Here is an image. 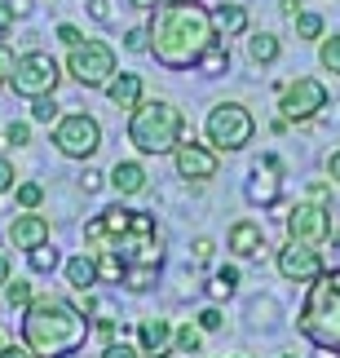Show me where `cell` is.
Listing matches in <instances>:
<instances>
[{"mask_svg":"<svg viewBox=\"0 0 340 358\" xmlns=\"http://www.w3.org/2000/svg\"><path fill=\"white\" fill-rule=\"evenodd\" d=\"M212 9H203L199 0H164L151 9L146 22V49L164 71H190L203 62V53L216 45Z\"/></svg>","mask_w":340,"mask_h":358,"instance_id":"cell-1","label":"cell"},{"mask_svg":"<svg viewBox=\"0 0 340 358\" xmlns=\"http://www.w3.org/2000/svg\"><path fill=\"white\" fill-rule=\"evenodd\" d=\"M93 323L75 301L62 296H36L22 310V345L36 358H66L89 341Z\"/></svg>","mask_w":340,"mask_h":358,"instance_id":"cell-2","label":"cell"},{"mask_svg":"<svg viewBox=\"0 0 340 358\" xmlns=\"http://www.w3.org/2000/svg\"><path fill=\"white\" fill-rule=\"evenodd\" d=\"M182 137H186V115L168 98H142L128 111V142L142 155H172Z\"/></svg>","mask_w":340,"mask_h":358,"instance_id":"cell-3","label":"cell"},{"mask_svg":"<svg viewBox=\"0 0 340 358\" xmlns=\"http://www.w3.org/2000/svg\"><path fill=\"white\" fill-rule=\"evenodd\" d=\"M305 341H314L318 350L340 354V270H323L305 292V306L296 314Z\"/></svg>","mask_w":340,"mask_h":358,"instance_id":"cell-4","label":"cell"},{"mask_svg":"<svg viewBox=\"0 0 340 358\" xmlns=\"http://www.w3.org/2000/svg\"><path fill=\"white\" fill-rule=\"evenodd\" d=\"M203 133H208V142L216 150H243L256 133V120L243 102H216L208 120H203Z\"/></svg>","mask_w":340,"mask_h":358,"instance_id":"cell-5","label":"cell"},{"mask_svg":"<svg viewBox=\"0 0 340 358\" xmlns=\"http://www.w3.org/2000/svg\"><path fill=\"white\" fill-rule=\"evenodd\" d=\"M58 80H62L58 58L45 53V49H31V53H18L13 76H9V89L18 93V98H45V93L58 89Z\"/></svg>","mask_w":340,"mask_h":358,"instance_id":"cell-6","label":"cell"},{"mask_svg":"<svg viewBox=\"0 0 340 358\" xmlns=\"http://www.w3.org/2000/svg\"><path fill=\"white\" fill-rule=\"evenodd\" d=\"M66 76L84 89H106V80L115 76V49L106 40H80V45L66 53Z\"/></svg>","mask_w":340,"mask_h":358,"instance_id":"cell-7","label":"cell"},{"mask_svg":"<svg viewBox=\"0 0 340 358\" xmlns=\"http://www.w3.org/2000/svg\"><path fill=\"white\" fill-rule=\"evenodd\" d=\"M53 146H58V155H66V159H93L98 146H102V124L89 111H66L53 124Z\"/></svg>","mask_w":340,"mask_h":358,"instance_id":"cell-8","label":"cell"},{"mask_svg":"<svg viewBox=\"0 0 340 358\" xmlns=\"http://www.w3.org/2000/svg\"><path fill=\"white\" fill-rule=\"evenodd\" d=\"M279 106H283V115H288V124H305L327 106V85L314 80V76H301V80H292V85L283 89Z\"/></svg>","mask_w":340,"mask_h":358,"instance_id":"cell-9","label":"cell"},{"mask_svg":"<svg viewBox=\"0 0 340 358\" xmlns=\"http://www.w3.org/2000/svg\"><path fill=\"white\" fill-rule=\"evenodd\" d=\"M323 270H327V266H323V252L314 243L288 239V248H279V274L288 283H314Z\"/></svg>","mask_w":340,"mask_h":358,"instance_id":"cell-10","label":"cell"},{"mask_svg":"<svg viewBox=\"0 0 340 358\" xmlns=\"http://www.w3.org/2000/svg\"><path fill=\"white\" fill-rule=\"evenodd\" d=\"M172 159H177V177H186V182H212L216 177V146L208 142H177L172 150Z\"/></svg>","mask_w":340,"mask_h":358,"instance_id":"cell-11","label":"cell"},{"mask_svg":"<svg viewBox=\"0 0 340 358\" xmlns=\"http://www.w3.org/2000/svg\"><path fill=\"white\" fill-rule=\"evenodd\" d=\"M332 235V217L323 203H296L288 213V239H301V243H323Z\"/></svg>","mask_w":340,"mask_h":358,"instance_id":"cell-12","label":"cell"},{"mask_svg":"<svg viewBox=\"0 0 340 358\" xmlns=\"http://www.w3.org/2000/svg\"><path fill=\"white\" fill-rule=\"evenodd\" d=\"M133 226V208H106V213H98L93 222H84V243L93 248V252H102V248H115V239L124 235V230Z\"/></svg>","mask_w":340,"mask_h":358,"instance_id":"cell-13","label":"cell"},{"mask_svg":"<svg viewBox=\"0 0 340 358\" xmlns=\"http://www.w3.org/2000/svg\"><path fill=\"white\" fill-rule=\"evenodd\" d=\"M5 239H9V248H18V252H31V248L49 243V217H40L36 208H31V213H18V217L9 222Z\"/></svg>","mask_w":340,"mask_h":358,"instance_id":"cell-14","label":"cell"},{"mask_svg":"<svg viewBox=\"0 0 340 358\" xmlns=\"http://www.w3.org/2000/svg\"><path fill=\"white\" fill-rule=\"evenodd\" d=\"M279 155H265L261 164L252 169V182H248V199L269 208V203H279Z\"/></svg>","mask_w":340,"mask_h":358,"instance_id":"cell-15","label":"cell"},{"mask_svg":"<svg viewBox=\"0 0 340 358\" xmlns=\"http://www.w3.org/2000/svg\"><path fill=\"white\" fill-rule=\"evenodd\" d=\"M106 98H111V106H119V111H133V106L142 102V76L138 71H115L106 80Z\"/></svg>","mask_w":340,"mask_h":358,"instance_id":"cell-16","label":"cell"},{"mask_svg":"<svg viewBox=\"0 0 340 358\" xmlns=\"http://www.w3.org/2000/svg\"><path fill=\"white\" fill-rule=\"evenodd\" d=\"M168 345H172L168 319H142V327H138V350H142L146 358H164Z\"/></svg>","mask_w":340,"mask_h":358,"instance_id":"cell-17","label":"cell"},{"mask_svg":"<svg viewBox=\"0 0 340 358\" xmlns=\"http://www.w3.org/2000/svg\"><path fill=\"white\" fill-rule=\"evenodd\" d=\"M66 283L75 287V292H93V287L102 283V270H98V252H80V257H71L66 261Z\"/></svg>","mask_w":340,"mask_h":358,"instance_id":"cell-18","label":"cell"},{"mask_svg":"<svg viewBox=\"0 0 340 358\" xmlns=\"http://www.w3.org/2000/svg\"><path fill=\"white\" fill-rule=\"evenodd\" d=\"M106 182H111L115 195H142L146 190V169L138 159H119L111 173H106Z\"/></svg>","mask_w":340,"mask_h":358,"instance_id":"cell-19","label":"cell"},{"mask_svg":"<svg viewBox=\"0 0 340 358\" xmlns=\"http://www.w3.org/2000/svg\"><path fill=\"white\" fill-rule=\"evenodd\" d=\"M226 248H230L235 257H256V252L265 248V235H261V226H256V222H235V226H230Z\"/></svg>","mask_w":340,"mask_h":358,"instance_id":"cell-20","label":"cell"},{"mask_svg":"<svg viewBox=\"0 0 340 358\" xmlns=\"http://www.w3.org/2000/svg\"><path fill=\"white\" fill-rule=\"evenodd\" d=\"M212 27H216V36H243L248 31V9L235 5V0H221V5L212 9Z\"/></svg>","mask_w":340,"mask_h":358,"instance_id":"cell-21","label":"cell"},{"mask_svg":"<svg viewBox=\"0 0 340 358\" xmlns=\"http://www.w3.org/2000/svg\"><path fill=\"white\" fill-rule=\"evenodd\" d=\"M279 53H283L279 36H269V31H261V36H248V58H252L256 66H269V62H279Z\"/></svg>","mask_w":340,"mask_h":358,"instance_id":"cell-22","label":"cell"},{"mask_svg":"<svg viewBox=\"0 0 340 358\" xmlns=\"http://www.w3.org/2000/svg\"><path fill=\"white\" fill-rule=\"evenodd\" d=\"M199 345H203V327L186 323V327H177V332H172V350L177 354H199Z\"/></svg>","mask_w":340,"mask_h":358,"instance_id":"cell-23","label":"cell"},{"mask_svg":"<svg viewBox=\"0 0 340 358\" xmlns=\"http://www.w3.org/2000/svg\"><path fill=\"white\" fill-rule=\"evenodd\" d=\"M31 301H36V296H31V283H27V279H9V283H5V306H9V310L22 314Z\"/></svg>","mask_w":340,"mask_h":358,"instance_id":"cell-24","label":"cell"},{"mask_svg":"<svg viewBox=\"0 0 340 358\" xmlns=\"http://www.w3.org/2000/svg\"><path fill=\"white\" fill-rule=\"evenodd\" d=\"M13 203H18L22 213L40 208V203H45V186H36V182H18V186H13Z\"/></svg>","mask_w":340,"mask_h":358,"instance_id":"cell-25","label":"cell"},{"mask_svg":"<svg viewBox=\"0 0 340 358\" xmlns=\"http://www.w3.org/2000/svg\"><path fill=\"white\" fill-rule=\"evenodd\" d=\"M155 266H128L124 270V287H128V292H146V287H151L155 283Z\"/></svg>","mask_w":340,"mask_h":358,"instance_id":"cell-26","label":"cell"},{"mask_svg":"<svg viewBox=\"0 0 340 358\" xmlns=\"http://www.w3.org/2000/svg\"><path fill=\"white\" fill-rule=\"evenodd\" d=\"M318 62H323V71L340 76V36H323V45H318Z\"/></svg>","mask_w":340,"mask_h":358,"instance_id":"cell-27","label":"cell"},{"mask_svg":"<svg viewBox=\"0 0 340 358\" xmlns=\"http://www.w3.org/2000/svg\"><path fill=\"white\" fill-rule=\"evenodd\" d=\"M27 261H31L36 274H49L53 266H58V248H53V243H40V248H31V252H27Z\"/></svg>","mask_w":340,"mask_h":358,"instance_id":"cell-28","label":"cell"},{"mask_svg":"<svg viewBox=\"0 0 340 358\" xmlns=\"http://www.w3.org/2000/svg\"><path fill=\"white\" fill-rule=\"evenodd\" d=\"M58 102H53V93H45V98H31V120L36 124H58Z\"/></svg>","mask_w":340,"mask_h":358,"instance_id":"cell-29","label":"cell"},{"mask_svg":"<svg viewBox=\"0 0 340 358\" xmlns=\"http://www.w3.org/2000/svg\"><path fill=\"white\" fill-rule=\"evenodd\" d=\"M296 36L301 40H323V18L318 13H296Z\"/></svg>","mask_w":340,"mask_h":358,"instance_id":"cell-30","label":"cell"},{"mask_svg":"<svg viewBox=\"0 0 340 358\" xmlns=\"http://www.w3.org/2000/svg\"><path fill=\"white\" fill-rule=\"evenodd\" d=\"M0 137H5V142H13V146H31V124L13 120V124H5V129H0Z\"/></svg>","mask_w":340,"mask_h":358,"instance_id":"cell-31","label":"cell"},{"mask_svg":"<svg viewBox=\"0 0 340 358\" xmlns=\"http://www.w3.org/2000/svg\"><path fill=\"white\" fill-rule=\"evenodd\" d=\"M98 358H146V354H142L138 345H124V341H111V345H106Z\"/></svg>","mask_w":340,"mask_h":358,"instance_id":"cell-32","label":"cell"},{"mask_svg":"<svg viewBox=\"0 0 340 358\" xmlns=\"http://www.w3.org/2000/svg\"><path fill=\"white\" fill-rule=\"evenodd\" d=\"M13 62H18V58H13V49L5 45V40H0V89L9 85V76H13Z\"/></svg>","mask_w":340,"mask_h":358,"instance_id":"cell-33","label":"cell"},{"mask_svg":"<svg viewBox=\"0 0 340 358\" xmlns=\"http://www.w3.org/2000/svg\"><path fill=\"white\" fill-rule=\"evenodd\" d=\"M102 182H106V173H98V169H84V173H80V190H84V195L102 190Z\"/></svg>","mask_w":340,"mask_h":358,"instance_id":"cell-34","label":"cell"},{"mask_svg":"<svg viewBox=\"0 0 340 358\" xmlns=\"http://www.w3.org/2000/svg\"><path fill=\"white\" fill-rule=\"evenodd\" d=\"M53 36H58L66 49H75L80 40H84V36H80V27H75V22H62V27H58V31H53Z\"/></svg>","mask_w":340,"mask_h":358,"instance_id":"cell-35","label":"cell"},{"mask_svg":"<svg viewBox=\"0 0 340 358\" xmlns=\"http://www.w3.org/2000/svg\"><path fill=\"white\" fill-rule=\"evenodd\" d=\"M13 177H18V173H13V164H9L5 155H0V195H9V190L18 186V182H13Z\"/></svg>","mask_w":340,"mask_h":358,"instance_id":"cell-36","label":"cell"},{"mask_svg":"<svg viewBox=\"0 0 340 358\" xmlns=\"http://www.w3.org/2000/svg\"><path fill=\"white\" fill-rule=\"evenodd\" d=\"M89 13H93V18H98V22H111V18H115L111 0H89Z\"/></svg>","mask_w":340,"mask_h":358,"instance_id":"cell-37","label":"cell"},{"mask_svg":"<svg viewBox=\"0 0 340 358\" xmlns=\"http://www.w3.org/2000/svg\"><path fill=\"white\" fill-rule=\"evenodd\" d=\"M199 327H203V332H216V327H221V310H212V306H208V310L199 314Z\"/></svg>","mask_w":340,"mask_h":358,"instance_id":"cell-38","label":"cell"},{"mask_svg":"<svg viewBox=\"0 0 340 358\" xmlns=\"http://www.w3.org/2000/svg\"><path fill=\"white\" fill-rule=\"evenodd\" d=\"M208 292H212V301H221V296H230V292H235V283H226L221 274H216V279L208 283Z\"/></svg>","mask_w":340,"mask_h":358,"instance_id":"cell-39","label":"cell"},{"mask_svg":"<svg viewBox=\"0 0 340 358\" xmlns=\"http://www.w3.org/2000/svg\"><path fill=\"white\" fill-rule=\"evenodd\" d=\"M124 49H146V27H133L124 36Z\"/></svg>","mask_w":340,"mask_h":358,"instance_id":"cell-40","label":"cell"},{"mask_svg":"<svg viewBox=\"0 0 340 358\" xmlns=\"http://www.w3.org/2000/svg\"><path fill=\"white\" fill-rule=\"evenodd\" d=\"M5 9H9V18H27V13H31V0H5Z\"/></svg>","mask_w":340,"mask_h":358,"instance_id":"cell-41","label":"cell"},{"mask_svg":"<svg viewBox=\"0 0 340 358\" xmlns=\"http://www.w3.org/2000/svg\"><path fill=\"white\" fill-rule=\"evenodd\" d=\"M212 239H195V261H199V266H203V261H212Z\"/></svg>","mask_w":340,"mask_h":358,"instance_id":"cell-42","label":"cell"},{"mask_svg":"<svg viewBox=\"0 0 340 358\" xmlns=\"http://www.w3.org/2000/svg\"><path fill=\"white\" fill-rule=\"evenodd\" d=\"M0 358H36V354L27 350V345H5V350H0Z\"/></svg>","mask_w":340,"mask_h":358,"instance_id":"cell-43","label":"cell"},{"mask_svg":"<svg viewBox=\"0 0 340 358\" xmlns=\"http://www.w3.org/2000/svg\"><path fill=\"white\" fill-rule=\"evenodd\" d=\"M327 177H332V182H340V150H332V155H327Z\"/></svg>","mask_w":340,"mask_h":358,"instance_id":"cell-44","label":"cell"},{"mask_svg":"<svg viewBox=\"0 0 340 358\" xmlns=\"http://www.w3.org/2000/svg\"><path fill=\"white\" fill-rule=\"evenodd\" d=\"M9 279H13V266H9V257H5V252H0V287H5Z\"/></svg>","mask_w":340,"mask_h":358,"instance_id":"cell-45","label":"cell"},{"mask_svg":"<svg viewBox=\"0 0 340 358\" xmlns=\"http://www.w3.org/2000/svg\"><path fill=\"white\" fill-rule=\"evenodd\" d=\"M279 9H283V18H296V13H301V0H283Z\"/></svg>","mask_w":340,"mask_h":358,"instance_id":"cell-46","label":"cell"},{"mask_svg":"<svg viewBox=\"0 0 340 358\" xmlns=\"http://www.w3.org/2000/svg\"><path fill=\"white\" fill-rule=\"evenodd\" d=\"M128 5H138V9H155V5H164V0H128Z\"/></svg>","mask_w":340,"mask_h":358,"instance_id":"cell-47","label":"cell"},{"mask_svg":"<svg viewBox=\"0 0 340 358\" xmlns=\"http://www.w3.org/2000/svg\"><path fill=\"white\" fill-rule=\"evenodd\" d=\"M0 350H5V336H0Z\"/></svg>","mask_w":340,"mask_h":358,"instance_id":"cell-48","label":"cell"},{"mask_svg":"<svg viewBox=\"0 0 340 358\" xmlns=\"http://www.w3.org/2000/svg\"><path fill=\"white\" fill-rule=\"evenodd\" d=\"M283 358H296V354H283Z\"/></svg>","mask_w":340,"mask_h":358,"instance_id":"cell-49","label":"cell"}]
</instances>
